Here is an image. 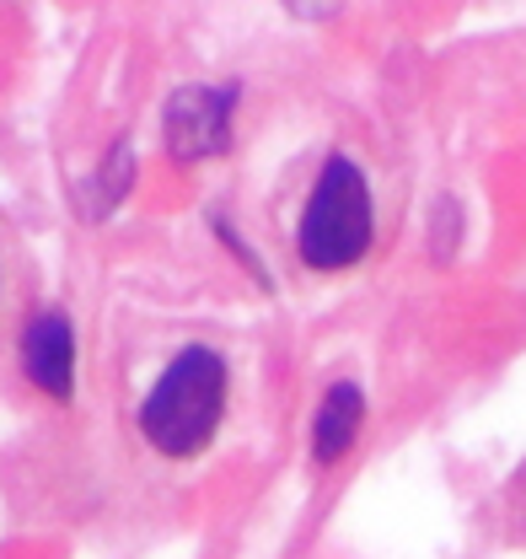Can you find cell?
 <instances>
[{
    "label": "cell",
    "mask_w": 526,
    "mask_h": 559,
    "mask_svg": "<svg viewBox=\"0 0 526 559\" xmlns=\"http://www.w3.org/2000/svg\"><path fill=\"white\" fill-rule=\"evenodd\" d=\"M231 114H237V86H178L162 108V135L178 162H210L226 156L231 145Z\"/></svg>",
    "instance_id": "obj_3"
},
{
    "label": "cell",
    "mask_w": 526,
    "mask_h": 559,
    "mask_svg": "<svg viewBox=\"0 0 526 559\" xmlns=\"http://www.w3.org/2000/svg\"><path fill=\"white\" fill-rule=\"evenodd\" d=\"M338 5H344V0H285V11H296V16H307V22H328Z\"/></svg>",
    "instance_id": "obj_7"
},
{
    "label": "cell",
    "mask_w": 526,
    "mask_h": 559,
    "mask_svg": "<svg viewBox=\"0 0 526 559\" xmlns=\"http://www.w3.org/2000/svg\"><path fill=\"white\" fill-rule=\"evenodd\" d=\"M371 248V183L355 156L333 151L296 221V259L318 275L355 270Z\"/></svg>",
    "instance_id": "obj_2"
},
{
    "label": "cell",
    "mask_w": 526,
    "mask_h": 559,
    "mask_svg": "<svg viewBox=\"0 0 526 559\" xmlns=\"http://www.w3.org/2000/svg\"><path fill=\"white\" fill-rule=\"evenodd\" d=\"M360 419H366V393L355 382H333L328 393H323V404H318V419H312V457L323 468H333L355 447Z\"/></svg>",
    "instance_id": "obj_5"
},
{
    "label": "cell",
    "mask_w": 526,
    "mask_h": 559,
    "mask_svg": "<svg viewBox=\"0 0 526 559\" xmlns=\"http://www.w3.org/2000/svg\"><path fill=\"white\" fill-rule=\"evenodd\" d=\"M22 371L38 393H49L60 404L70 399V388H75V334H70V318L60 307L33 312V323L22 329Z\"/></svg>",
    "instance_id": "obj_4"
},
{
    "label": "cell",
    "mask_w": 526,
    "mask_h": 559,
    "mask_svg": "<svg viewBox=\"0 0 526 559\" xmlns=\"http://www.w3.org/2000/svg\"><path fill=\"white\" fill-rule=\"evenodd\" d=\"M226 415V360L210 345H183L140 399V436L162 457H199Z\"/></svg>",
    "instance_id": "obj_1"
},
{
    "label": "cell",
    "mask_w": 526,
    "mask_h": 559,
    "mask_svg": "<svg viewBox=\"0 0 526 559\" xmlns=\"http://www.w3.org/2000/svg\"><path fill=\"white\" fill-rule=\"evenodd\" d=\"M130 183H134V151H130V140H113V151L103 156V167L75 189V210L92 215V221H103L119 200H130Z\"/></svg>",
    "instance_id": "obj_6"
}]
</instances>
